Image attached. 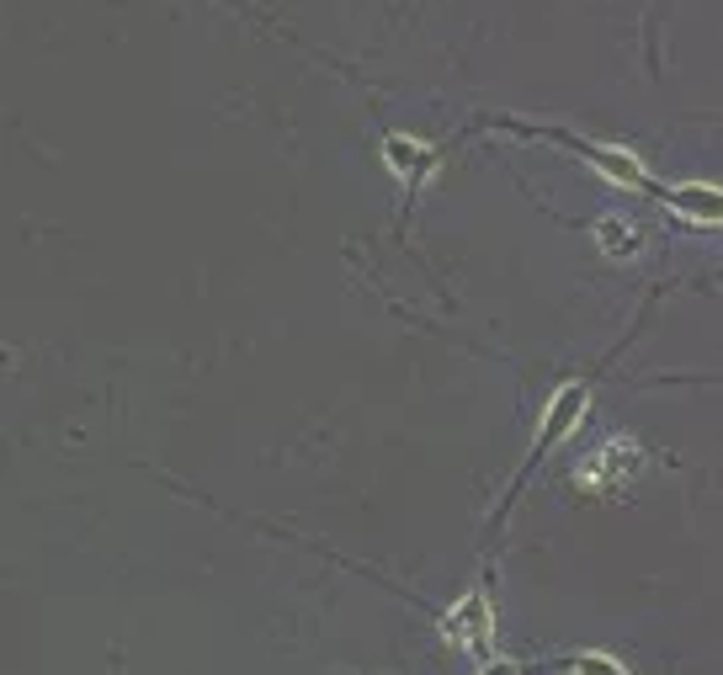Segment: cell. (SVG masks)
I'll list each match as a JSON object with an SVG mask.
<instances>
[{
	"label": "cell",
	"mask_w": 723,
	"mask_h": 675,
	"mask_svg": "<svg viewBox=\"0 0 723 675\" xmlns=\"http://www.w3.org/2000/svg\"><path fill=\"white\" fill-rule=\"evenodd\" d=\"M489 128H506V133H522V139H543V145L570 149V155H580V160H585V166L596 170V176H606V181H617L623 192H650V197L665 192V187L654 181L650 170H644V160H638L633 149L602 145V139H585V133L554 128V122H516V118H495Z\"/></svg>",
	"instance_id": "cell-1"
},
{
	"label": "cell",
	"mask_w": 723,
	"mask_h": 675,
	"mask_svg": "<svg viewBox=\"0 0 723 675\" xmlns=\"http://www.w3.org/2000/svg\"><path fill=\"white\" fill-rule=\"evenodd\" d=\"M479 675H522L511 659H489V665H479Z\"/></svg>",
	"instance_id": "cell-9"
},
{
	"label": "cell",
	"mask_w": 723,
	"mask_h": 675,
	"mask_svg": "<svg viewBox=\"0 0 723 675\" xmlns=\"http://www.w3.org/2000/svg\"><path fill=\"white\" fill-rule=\"evenodd\" d=\"M596 245H602L606 256H638L644 250V229L627 214H606V218H596Z\"/></svg>",
	"instance_id": "cell-7"
},
{
	"label": "cell",
	"mask_w": 723,
	"mask_h": 675,
	"mask_svg": "<svg viewBox=\"0 0 723 675\" xmlns=\"http://www.w3.org/2000/svg\"><path fill=\"white\" fill-rule=\"evenodd\" d=\"M585 405H591V384H564L554 399L543 405V426H537V436H532V447H527V458H522V468H516V479L506 484V495H501V506H495V516H489V527H501V522L511 516V506L522 500V489H527V479L543 468V458L575 431L580 420H585Z\"/></svg>",
	"instance_id": "cell-2"
},
{
	"label": "cell",
	"mask_w": 723,
	"mask_h": 675,
	"mask_svg": "<svg viewBox=\"0 0 723 675\" xmlns=\"http://www.w3.org/2000/svg\"><path fill=\"white\" fill-rule=\"evenodd\" d=\"M489 633H495V612H489L484 590H463L458 602L442 612V638L468 649L479 665H489Z\"/></svg>",
	"instance_id": "cell-4"
},
{
	"label": "cell",
	"mask_w": 723,
	"mask_h": 675,
	"mask_svg": "<svg viewBox=\"0 0 723 675\" xmlns=\"http://www.w3.org/2000/svg\"><path fill=\"white\" fill-rule=\"evenodd\" d=\"M638 468H644V447L633 441V436H612L602 441L596 453H585L580 468L570 474L580 495H596V500H612V495H623L627 484L638 479Z\"/></svg>",
	"instance_id": "cell-3"
},
{
	"label": "cell",
	"mask_w": 723,
	"mask_h": 675,
	"mask_svg": "<svg viewBox=\"0 0 723 675\" xmlns=\"http://www.w3.org/2000/svg\"><path fill=\"white\" fill-rule=\"evenodd\" d=\"M564 671H575V675H627V665L623 659H612V654H602V649H585V654H570Z\"/></svg>",
	"instance_id": "cell-8"
},
{
	"label": "cell",
	"mask_w": 723,
	"mask_h": 675,
	"mask_svg": "<svg viewBox=\"0 0 723 675\" xmlns=\"http://www.w3.org/2000/svg\"><path fill=\"white\" fill-rule=\"evenodd\" d=\"M378 155H384V166L405 181V202H415V192L432 181V170L442 166V155H436L432 145H420V139H410V133H384L378 139Z\"/></svg>",
	"instance_id": "cell-5"
},
{
	"label": "cell",
	"mask_w": 723,
	"mask_h": 675,
	"mask_svg": "<svg viewBox=\"0 0 723 675\" xmlns=\"http://www.w3.org/2000/svg\"><path fill=\"white\" fill-rule=\"evenodd\" d=\"M660 202H665L675 218H686V224H723V187H707V181L665 187Z\"/></svg>",
	"instance_id": "cell-6"
}]
</instances>
